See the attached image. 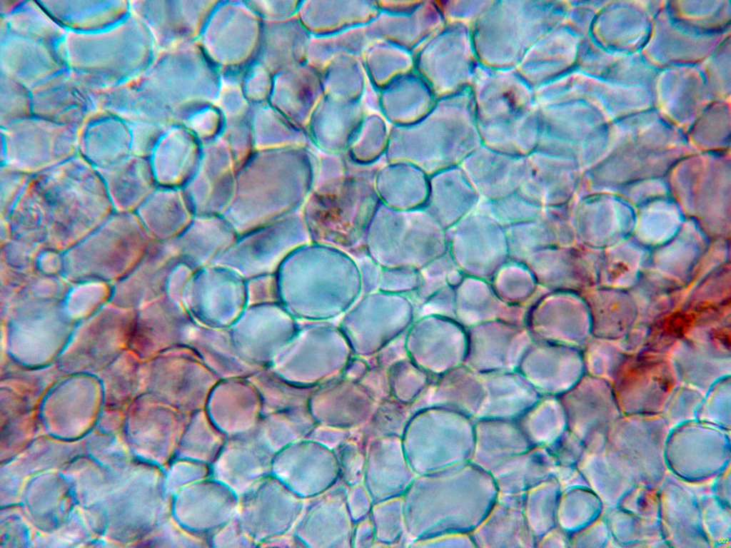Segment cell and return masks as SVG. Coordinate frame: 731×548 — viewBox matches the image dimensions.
<instances>
[{
  "label": "cell",
  "mask_w": 731,
  "mask_h": 548,
  "mask_svg": "<svg viewBox=\"0 0 731 548\" xmlns=\"http://www.w3.org/2000/svg\"><path fill=\"white\" fill-rule=\"evenodd\" d=\"M427 5L422 3L408 13L394 14L380 11L368 24L370 36L397 44L411 53L425 41Z\"/></svg>",
  "instance_id": "obj_11"
},
{
  "label": "cell",
  "mask_w": 731,
  "mask_h": 548,
  "mask_svg": "<svg viewBox=\"0 0 731 548\" xmlns=\"http://www.w3.org/2000/svg\"><path fill=\"white\" fill-rule=\"evenodd\" d=\"M586 304L593 336L620 340L637 323V308L629 293L598 290Z\"/></svg>",
  "instance_id": "obj_10"
},
{
  "label": "cell",
  "mask_w": 731,
  "mask_h": 548,
  "mask_svg": "<svg viewBox=\"0 0 731 548\" xmlns=\"http://www.w3.org/2000/svg\"><path fill=\"white\" fill-rule=\"evenodd\" d=\"M705 394L694 387L681 382L675 387L662 413L670 429L695 420L697 409Z\"/></svg>",
  "instance_id": "obj_20"
},
{
  "label": "cell",
  "mask_w": 731,
  "mask_h": 548,
  "mask_svg": "<svg viewBox=\"0 0 731 548\" xmlns=\"http://www.w3.org/2000/svg\"><path fill=\"white\" fill-rule=\"evenodd\" d=\"M702 524L710 544L729 543L730 537V509L722 504L713 494L698 498Z\"/></svg>",
  "instance_id": "obj_19"
},
{
  "label": "cell",
  "mask_w": 731,
  "mask_h": 548,
  "mask_svg": "<svg viewBox=\"0 0 731 548\" xmlns=\"http://www.w3.org/2000/svg\"><path fill=\"white\" fill-rule=\"evenodd\" d=\"M615 542L622 544L660 543L664 541L659 521H652L628 513L617 506L603 513ZM665 542V541H664Z\"/></svg>",
  "instance_id": "obj_15"
},
{
  "label": "cell",
  "mask_w": 731,
  "mask_h": 548,
  "mask_svg": "<svg viewBox=\"0 0 731 548\" xmlns=\"http://www.w3.org/2000/svg\"><path fill=\"white\" fill-rule=\"evenodd\" d=\"M626 415L610 428L603 452L612 467L632 485L659 489L667 474L665 448L670 427L662 414Z\"/></svg>",
  "instance_id": "obj_3"
},
{
  "label": "cell",
  "mask_w": 731,
  "mask_h": 548,
  "mask_svg": "<svg viewBox=\"0 0 731 548\" xmlns=\"http://www.w3.org/2000/svg\"><path fill=\"white\" fill-rule=\"evenodd\" d=\"M430 101L428 83L415 69L395 77L379 92L380 113L393 126L421 120L429 113Z\"/></svg>",
  "instance_id": "obj_6"
},
{
  "label": "cell",
  "mask_w": 731,
  "mask_h": 548,
  "mask_svg": "<svg viewBox=\"0 0 731 548\" xmlns=\"http://www.w3.org/2000/svg\"><path fill=\"white\" fill-rule=\"evenodd\" d=\"M362 61L369 81L378 91L395 77L414 69L410 51L383 39H376L368 46Z\"/></svg>",
  "instance_id": "obj_14"
},
{
  "label": "cell",
  "mask_w": 731,
  "mask_h": 548,
  "mask_svg": "<svg viewBox=\"0 0 731 548\" xmlns=\"http://www.w3.org/2000/svg\"><path fill=\"white\" fill-rule=\"evenodd\" d=\"M148 233L136 213L114 212L101 225L63 253V273L70 280L125 277L147 250Z\"/></svg>",
  "instance_id": "obj_2"
},
{
  "label": "cell",
  "mask_w": 731,
  "mask_h": 548,
  "mask_svg": "<svg viewBox=\"0 0 731 548\" xmlns=\"http://www.w3.org/2000/svg\"><path fill=\"white\" fill-rule=\"evenodd\" d=\"M730 464L713 480L712 494L724 505L730 506Z\"/></svg>",
  "instance_id": "obj_23"
},
{
  "label": "cell",
  "mask_w": 731,
  "mask_h": 548,
  "mask_svg": "<svg viewBox=\"0 0 731 548\" xmlns=\"http://www.w3.org/2000/svg\"><path fill=\"white\" fill-rule=\"evenodd\" d=\"M373 41L368 24L328 35H311L307 48L306 63L321 73L338 55L350 54L362 58Z\"/></svg>",
  "instance_id": "obj_13"
},
{
  "label": "cell",
  "mask_w": 731,
  "mask_h": 548,
  "mask_svg": "<svg viewBox=\"0 0 731 548\" xmlns=\"http://www.w3.org/2000/svg\"><path fill=\"white\" fill-rule=\"evenodd\" d=\"M694 312L680 308L649 325L644 352L669 355L687 335L692 325Z\"/></svg>",
  "instance_id": "obj_16"
},
{
  "label": "cell",
  "mask_w": 731,
  "mask_h": 548,
  "mask_svg": "<svg viewBox=\"0 0 731 548\" xmlns=\"http://www.w3.org/2000/svg\"><path fill=\"white\" fill-rule=\"evenodd\" d=\"M31 176L8 165L1 171V219L6 218L24 191Z\"/></svg>",
  "instance_id": "obj_22"
},
{
  "label": "cell",
  "mask_w": 731,
  "mask_h": 548,
  "mask_svg": "<svg viewBox=\"0 0 731 548\" xmlns=\"http://www.w3.org/2000/svg\"><path fill=\"white\" fill-rule=\"evenodd\" d=\"M730 376L714 383L699 405L695 420L730 430Z\"/></svg>",
  "instance_id": "obj_18"
},
{
  "label": "cell",
  "mask_w": 731,
  "mask_h": 548,
  "mask_svg": "<svg viewBox=\"0 0 731 548\" xmlns=\"http://www.w3.org/2000/svg\"><path fill=\"white\" fill-rule=\"evenodd\" d=\"M379 11L373 1H313L303 6V21L312 36L328 35L366 25Z\"/></svg>",
  "instance_id": "obj_7"
},
{
  "label": "cell",
  "mask_w": 731,
  "mask_h": 548,
  "mask_svg": "<svg viewBox=\"0 0 731 548\" xmlns=\"http://www.w3.org/2000/svg\"><path fill=\"white\" fill-rule=\"evenodd\" d=\"M377 3L380 11L394 14H402L413 11L422 3V1H378Z\"/></svg>",
  "instance_id": "obj_24"
},
{
  "label": "cell",
  "mask_w": 731,
  "mask_h": 548,
  "mask_svg": "<svg viewBox=\"0 0 731 548\" xmlns=\"http://www.w3.org/2000/svg\"><path fill=\"white\" fill-rule=\"evenodd\" d=\"M134 156H128L111 166L96 168L105 185L115 212L135 213L148 198L149 172Z\"/></svg>",
  "instance_id": "obj_8"
},
{
  "label": "cell",
  "mask_w": 731,
  "mask_h": 548,
  "mask_svg": "<svg viewBox=\"0 0 731 548\" xmlns=\"http://www.w3.org/2000/svg\"><path fill=\"white\" fill-rule=\"evenodd\" d=\"M325 95L361 101L369 83L362 58L344 54L333 58L321 72Z\"/></svg>",
  "instance_id": "obj_12"
},
{
  "label": "cell",
  "mask_w": 731,
  "mask_h": 548,
  "mask_svg": "<svg viewBox=\"0 0 731 548\" xmlns=\"http://www.w3.org/2000/svg\"><path fill=\"white\" fill-rule=\"evenodd\" d=\"M628 356L617 340L592 335L587 343L586 367L590 375L611 384Z\"/></svg>",
  "instance_id": "obj_17"
},
{
  "label": "cell",
  "mask_w": 731,
  "mask_h": 548,
  "mask_svg": "<svg viewBox=\"0 0 731 548\" xmlns=\"http://www.w3.org/2000/svg\"><path fill=\"white\" fill-rule=\"evenodd\" d=\"M680 382L704 392L730 376L731 345L711 339L685 337L669 355Z\"/></svg>",
  "instance_id": "obj_5"
},
{
  "label": "cell",
  "mask_w": 731,
  "mask_h": 548,
  "mask_svg": "<svg viewBox=\"0 0 731 548\" xmlns=\"http://www.w3.org/2000/svg\"><path fill=\"white\" fill-rule=\"evenodd\" d=\"M366 113L361 101L325 95L313 111L308 126L319 144L332 141L338 150L350 144Z\"/></svg>",
  "instance_id": "obj_9"
},
{
  "label": "cell",
  "mask_w": 731,
  "mask_h": 548,
  "mask_svg": "<svg viewBox=\"0 0 731 548\" xmlns=\"http://www.w3.org/2000/svg\"><path fill=\"white\" fill-rule=\"evenodd\" d=\"M659 489L633 485L618 501L620 509L642 519L659 521Z\"/></svg>",
  "instance_id": "obj_21"
},
{
  "label": "cell",
  "mask_w": 731,
  "mask_h": 548,
  "mask_svg": "<svg viewBox=\"0 0 731 548\" xmlns=\"http://www.w3.org/2000/svg\"><path fill=\"white\" fill-rule=\"evenodd\" d=\"M680 383L669 355L642 352L627 357L611 385L622 415H656Z\"/></svg>",
  "instance_id": "obj_4"
},
{
  "label": "cell",
  "mask_w": 731,
  "mask_h": 548,
  "mask_svg": "<svg viewBox=\"0 0 731 548\" xmlns=\"http://www.w3.org/2000/svg\"><path fill=\"white\" fill-rule=\"evenodd\" d=\"M84 160L69 159L31 176L1 219L9 228V240L40 253H64L114 212L101 176Z\"/></svg>",
  "instance_id": "obj_1"
}]
</instances>
